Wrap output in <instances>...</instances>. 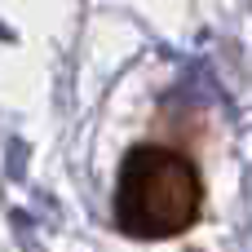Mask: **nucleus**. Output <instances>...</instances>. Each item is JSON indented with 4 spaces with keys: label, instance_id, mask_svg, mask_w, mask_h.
<instances>
[{
    "label": "nucleus",
    "instance_id": "obj_1",
    "mask_svg": "<svg viewBox=\"0 0 252 252\" xmlns=\"http://www.w3.org/2000/svg\"><path fill=\"white\" fill-rule=\"evenodd\" d=\"M199 208H204V182L182 151L137 146L124 155L115 182V221L124 235L146 244L186 235L199 221Z\"/></svg>",
    "mask_w": 252,
    "mask_h": 252
}]
</instances>
